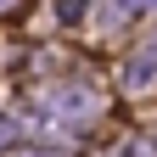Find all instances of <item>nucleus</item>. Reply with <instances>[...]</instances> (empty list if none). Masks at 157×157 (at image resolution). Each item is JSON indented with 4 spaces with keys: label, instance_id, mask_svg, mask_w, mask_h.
<instances>
[{
    "label": "nucleus",
    "instance_id": "nucleus-3",
    "mask_svg": "<svg viewBox=\"0 0 157 157\" xmlns=\"http://www.w3.org/2000/svg\"><path fill=\"white\" fill-rule=\"evenodd\" d=\"M6 135H11V124H6V118H0V140H6Z\"/></svg>",
    "mask_w": 157,
    "mask_h": 157
},
{
    "label": "nucleus",
    "instance_id": "nucleus-1",
    "mask_svg": "<svg viewBox=\"0 0 157 157\" xmlns=\"http://www.w3.org/2000/svg\"><path fill=\"white\" fill-rule=\"evenodd\" d=\"M151 78H157V45H146V51H135V62L124 67V84H129V90H146Z\"/></svg>",
    "mask_w": 157,
    "mask_h": 157
},
{
    "label": "nucleus",
    "instance_id": "nucleus-2",
    "mask_svg": "<svg viewBox=\"0 0 157 157\" xmlns=\"http://www.w3.org/2000/svg\"><path fill=\"white\" fill-rule=\"evenodd\" d=\"M17 157H62V151H34V146H28V151H17Z\"/></svg>",
    "mask_w": 157,
    "mask_h": 157
}]
</instances>
